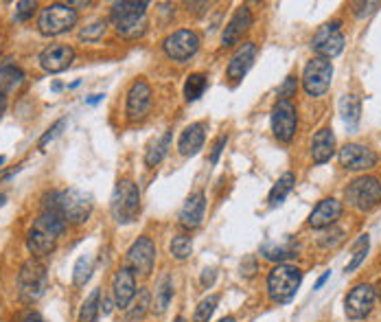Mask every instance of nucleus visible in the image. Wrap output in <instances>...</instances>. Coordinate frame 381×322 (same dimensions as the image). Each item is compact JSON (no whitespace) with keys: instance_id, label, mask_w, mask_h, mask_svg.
Returning <instances> with one entry per match:
<instances>
[{"instance_id":"4","label":"nucleus","mask_w":381,"mask_h":322,"mask_svg":"<svg viewBox=\"0 0 381 322\" xmlns=\"http://www.w3.org/2000/svg\"><path fill=\"white\" fill-rule=\"evenodd\" d=\"M46 287H48V274H46L44 263L38 261V259H28L20 268V274H18L20 301L26 303V305L38 303L44 296Z\"/></svg>"},{"instance_id":"9","label":"nucleus","mask_w":381,"mask_h":322,"mask_svg":"<svg viewBox=\"0 0 381 322\" xmlns=\"http://www.w3.org/2000/svg\"><path fill=\"white\" fill-rule=\"evenodd\" d=\"M333 79V66L329 60H322V57H313V60L305 66L303 73V85L305 93L309 97H322L331 85Z\"/></svg>"},{"instance_id":"10","label":"nucleus","mask_w":381,"mask_h":322,"mask_svg":"<svg viewBox=\"0 0 381 322\" xmlns=\"http://www.w3.org/2000/svg\"><path fill=\"white\" fill-rule=\"evenodd\" d=\"M311 48L318 53V57L322 60H331V57L340 55L344 51V33H342V24L335 22H327L322 24L313 40H311Z\"/></svg>"},{"instance_id":"17","label":"nucleus","mask_w":381,"mask_h":322,"mask_svg":"<svg viewBox=\"0 0 381 322\" xmlns=\"http://www.w3.org/2000/svg\"><path fill=\"white\" fill-rule=\"evenodd\" d=\"M75 51L68 44H51L40 53V66L46 73H62L73 64Z\"/></svg>"},{"instance_id":"42","label":"nucleus","mask_w":381,"mask_h":322,"mask_svg":"<svg viewBox=\"0 0 381 322\" xmlns=\"http://www.w3.org/2000/svg\"><path fill=\"white\" fill-rule=\"evenodd\" d=\"M64 125H66V121H57L53 128H48V130H46V134L40 138V150H42V147H46V142H48V140H53L57 134H60V130H62Z\"/></svg>"},{"instance_id":"53","label":"nucleus","mask_w":381,"mask_h":322,"mask_svg":"<svg viewBox=\"0 0 381 322\" xmlns=\"http://www.w3.org/2000/svg\"><path fill=\"white\" fill-rule=\"evenodd\" d=\"M175 322H187V320H184V318H178V320H175Z\"/></svg>"},{"instance_id":"32","label":"nucleus","mask_w":381,"mask_h":322,"mask_svg":"<svg viewBox=\"0 0 381 322\" xmlns=\"http://www.w3.org/2000/svg\"><path fill=\"white\" fill-rule=\"evenodd\" d=\"M150 307H152V294H150V289H140L138 296H136L134 303H132V307H127V309H130V311H127V320H132V322L142 320L145 313L150 311Z\"/></svg>"},{"instance_id":"46","label":"nucleus","mask_w":381,"mask_h":322,"mask_svg":"<svg viewBox=\"0 0 381 322\" xmlns=\"http://www.w3.org/2000/svg\"><path fill=\"white\" fill-rule=\"evenodd\" d=\"M20 322H44V318H42L38 311H28V313H26Z\"/></svg>"},{"instance_id":"24","label":"nucleus","mask_w":381,"mask_h":322,"mask_svg":"<svg viewBox=\"0 0 381 322\" xmlns=\"http://www.w3.org/2000/svg\"><path fill=\"white\" fill-rule=\"evenodd\" d=\"M204 140H207V125L204 123H193L189 125L178 140V150L182 156H195L202 147H204Z\"/></svg>"},{"instance_id":"39","label":"nucleus","mask_w":381,"mask_h":322,"mask_svg":"<svg viewBox=\"0 0 381 322\" xmlns=\"http://www.w3.org/2000/svg\"><path fill=\"white\" fill-rule=\"evenodd\" d=\"M36 7L38 5L33 3V0H22V3L16 5V20L18 22H26L28 18L36 14Z\"/></svg>"},{"instance_id":"52","label":"nucleus","mask_w":381,"mask_h":322,"mask_svg":"<svg viewBox=\"0 0 381 322\" xmlns=\"http://www.w3.org/2000/svg\"><path fill=\"white\" fill-rule=\"evenodd\" d=\"M5 199H7V197H5L3 193H0V207H3V204H5Z\"/></svg>"},{"instance_id":"38","label":"nucleus","mask_w":381,"mask_h":322,"mask_svg":"<svg viewBox=\"0 0 381 322\" xmlns=\"http://www.w3.org/2000/svg\"><path fill=\"white\" fill-rule=\"evenodd\" d=\"M105 26H108L105 20H95V22H90L88 26L81 28L79 38L85 40V42H99L103 38V33H105Z\"/></svg>"},{"instance_id":"3","label":"nucleus","mask_w":381,"mask_h":322,"mask_svg":"<svg viewBox=\"0 0 381 322\" xmlns=\"http://www.w3.org/2000/svg\"><path fill=\"white\" fill-rule=\"evenodd\" d=\"M110 20L121 36L140 38L147 28V3H114Z\"/></svg>"},{"instance_id":"26","label":"nucleus","mask_w":381,"mask_h":322,"mask_svg":"<svg viewBox=\"0 0 381 322\" xmlns=\"http://www.w3.org/2000/svg\"><path fill=\"white\" fill-rule=\"evenodd\" d=\"M171 145V132H162L160 136L152 138L147 145V152H145V165L147 167H158L162 162V158L167 156V150Z\"/></svg>"},{"instance_id":"48","label":"nucleus","mask_w":381,"mask_h":322,"mask_svg":"<svg viewBox=\"0 0 381 322\" xmlns=\"http://www.w3.org/2000/svg\"><path fill=\"white\" fill-rule=\"evenodd\" d=\"M5 108H7V97H5L3 93H0V116H3Z\"/></svg>"},{"instance_id":"43","label":"nucleus","mask_w":381,"mask_h":322,"mask_svg":"<svg viewBox=\"0 0 381 322\" xmlns=\"http://www.w3.org/2000/svg\"><path fill=\"white\" fill-rule=\"evenodd\" d=\"M226 142H228V136L226 134H221L217 140H215V145H213V152H211V165H215L217 160H219V156H221V152H224V147H226Z\"/></svg>"},{"instance_id":"23","label":"nucleus","mask_w":381,"mask_h":322,"mask_svg":"<svg viewBox=\"0 0 381 322\" xmlns=\"http://www.w3.org/2000/svg\"><path fill=\"white\" fill-rule=\"evenodd\" d=\"M298 252H301V246H298V242H294L291 237H285L281 242H266L261 246V254L266 256L268 261L278 263V266L287 259L298 256Z\"/></svg>"},{"instance_id":"13","label":"nucleus","mask_w":381,"mask_h":322,"mask_svg":"<svg viewBox=\"0 0 381 322\" xmlns=\"http://www.w3.org/2000/svg\"><path fill=\"white\" fill-rule=\"evenodd\" d=\"M162 46H165V53L171 57L173 62H187L197 53L199 38H197L195 31H191V28H180V31L171 33L165 40Z\"/></svg>"},{"instance_id":"15","label":"nucleus","mask_w":381,"mask_h":322,"mask_svg":"<svg viewBox=\"0 0 381 322\" xmlns=\"http://www.w3.org/2000/svg\"><path fill=\"white\" fill-rule=\"evenodd\" d=\"M375 289L366 283L355 285L353 289L348 291V296L344 301V311L350 320H362L366 318L372 307H375Z\"/></svg>"},{"instance_id":"7","label":"nucleus","mask_w":381,"mask_h":322,"mask_svg":"<svg viewBox=\"0 0 381 322\" xmlns=\"http://www.w3.org/2000/svg\"><path fill=\"white\" fill-rule=\"evenodd\" d=\"M346 202L357 211H370L381 202V180L375 175H362L355 178L344 191Z\"/></svg>"},{"instance_id":"16","label":"nucleus","mask_w":381,"mask_h":322,"mask_svg":"<svg viewBox=\"0 0 381 322\" xmlns=\"http://www.w3.org/2000/svg\"><path fill=\"white\" fill-rule=\"evenodd\" d=\"M150 108H152V88L147 81L138 79V81H134V85L127 93L125 114L132 121H140V119H145V114L150 112Z\"/></svg>"},{"instance_id":"40","label":"nucleus","mask_w":381,"mask_h":322,"mask_svg":"<svg viewBox=\"0 0 381 322\" xmlns=\"http://www.w3.org/2000/svg\"><path fill=\"white\" fill-rule=\"evenodd\" d=\"M296 88H298L296 77H294V75H289V77L285 79V83L278 88V97H281V101H283V99H287V101H289V97L296 93Z\"/></svg>"},{"instance_id":"22","label":"nucleus","mask_w":381,"mask_h":322,"mask_svg":"<svg viewBox=\"0 0 381 322\" xmlns=\"http://www.w3.org/2000/svg\"><path fill=\"white\" fill-rule=\"evenodd\" d=\"M254 57H256V44L254 42H246L237 53L232 55V60L228 64V79L241 81L246 77V73L252 68Z\"/></svg>"},{"instance_id":"2","label":"nucleus","mask_w":381,"mask_h":322,"mask_svg":"<svg viewBox=\"0 0 381 322\" xmlns=\"http://www.w3.org/2000/svg\"><path fill=\"white\" fill-rule=\"evenodd\" d=\"M66 222L60 213L42 209L40 217L33 222L31 230H28L26 235V248L33 256H46L55 250L57 239L64 235L66 230Z\"/></svg>"},{"instance_id":"1","label":"nucleus","mask_w":381,"mask_h":322,"mask_svg":"<svg viewBox=\"0 0 381 322\" xmlns=\"http://www.w3.org/2000/svg\"><path fill=\"white\" fill-rule=\"evenodd\" d=\"M93 195L85 193L81 189H64V191H53L44 197V207L42 209H48V211H55L64 217L66 224H83L88 222L93 213Z\"/></svg>"},{"instance_id":"19","label":"nucleus","mask_w":381,"mask_h":322,"mask_svg":"<svg viewBox=\"0 0 381 322\" xmlns=\"http://www.w3.org/2000/svg\"><path fill=\"white\" fill-rule=\"evenodd\" d=\"M250 26H252V11L248 7H239L224 28V36H221L224 46L239 44L244 40V36L250 31Z\"/></svg>"},{"instance_id":"6","label":"nucleus","mask_w":381,"mask_h":322,"mask_svg":"<svg viewBox=\"0 0 381 322\" xmlns=\"http://www.w3.org/2000/svg\"><path fill=\"white\" fill-rule=\"evenodd\" d=\"M110 211H112V217L119 224H132L138 219L140 193L132 180H119V185L114 187V193L110 199Z\"/></svg>"},{"instance_id":"31","label":"nucleus","mask_w":381,"mask_h":322,"mask_svg":"<svg viewBox=\"0 0 381 322\" xmlns=\"http://www.w3.org/2000/svg\"><path fill=\"white\" fill-rule=\"evenodd\" d=\"M101 311V289H93V294L88 296L79 311V322H97V316Z\"/></svg>"},{"instance_id":"30","label":"nucleus","mask_w":381,"mask_h":322,"mask_svg":"<svg viewBox=\"0 0 381 322\" xmlns=\"http://www.w3.org/2000/svg\"><path fill=\"white\" fill-rule=\"evenodd\" d=\"M171 298H173V281H171V276H162L156 285V301H154L156 313H165Z\"/></svg>"},{"instance_id":"5","label":"nucleus","mask_w":381,"mask_h":322,"mask_svg":"<svg viewBox=\"0 0 381 322\" xmlns=\"http://www.w3.org/2000/svg\"><path fill=\"white\" fill-rule=\"evenodd\" d=\"M301 283H303V272L294 266L281 263V266H276L268 276V294L274 303L287 305L296 296Z\"/></svg>"},{"instance_id":"21","label":"nucleus","mask_w":381,"mask_h":322,"mask_svg":"<svg viewBox=\"0 0 381 322\" xmlns=\"http://www.w3.org/2000/svg\"><path fill=\"white\" fill-rule=\"evenodd\" d=\"M204 211H207V195H204V191L191 193L180 211V224L189 230L197 228L204 219Z\"/></svg>"},{"instance_id":"47","label":"nucleus","mask_w":381,"mask_h":322,"mask_svg":"<svg viewBox=\"0 0 381 322\" xmlns=\"http://www.w3.org/2000/svg\"><path fill=\"white\" fill-rule=\"evenodd\" d=\"M329 276H331V272H325V274H322V276L318 279V283H315V289H320L322 285H325V283L329 281Z\"/></svg>"},{"instance_id":"33","label":"nucleus","mask_w":381,"mask_h":322,"mask_svg":"<svg viewBox=\"0 0 381 322\" xmlns=\"http://www.w3.org/2000/svg\"><path fill=\"white\" fill-rule=\"evenodd\" d=\"M93 266H95V261H93L90 254H83V256L77 259L75 270H73V283H75L77 287H83L88 281H90V276H93Z\"/></svg>"},{"instance_id":"14","label":"nucleus","mask_w":381,"mask_h":322,"mask_svg":"<svg viewBox=\"0 0 381 322\" xmlns=\"http://www.w3.org/2000/svg\"><path fill=\"white\" fill-rule=\"evenodd\" d=\"M338 158H340V165L348 171H368L379 160V156L370 147L360 142H346L340 150Z\"/></svg>"},{"instance_id":"44","label":"nucleus","mask_w":381,"mask_h":322,"mask_svg":"<svg viewBox=\"0 0 381 322\" xmlns=\"http://www.w3.org/2000/svg\"><path fill=\"white\" fill-rule=\"evenodd\" d=\"M350 7H353V11H355L357 16H364V14H370V11H375L377 7H381V3H353Z\"/></svg>"},{"instance_id":"8","label":"nucleus","mask_w":381,"mask_h":322,"mask_svg":"<svg viewBox=\"0 0 381 322\" xmlns=\"http://www.w3.org/2000/svg\"><path fill=\"white\" fill-rule=\"evenodd\" d=\"M75 24H77V11L71 5H62V3L46 5L38 16L40 33H44V36L66 33Z\"/></svg>"},{"instance_id":"54","label":"nucleus","mask_w":381,"mask_h":322,"mask_svg":"<svg viewBox=\"0 0 381 322\" xmlns=\"http://www.w3.org/2000/svg\"><path fill=\"white\" fill-rule=\"evenodd\" d=\"M3 162H5V158H3V156H0V165H3Z\"/></svg>"},{"instance_id":"35","label":"nucleus","mask_w":381,"mask_h":322,"mask_svg":"<svg viewBox=\"0 0 381 322\" xmlns=\"http://www.w3.org/2000/svg\"><path fill=\"white\" fill-rule=\"evenodd\" d=\"M368 248H370V239H368V235H362V237L355 242V246H353V256H350V261L346 263L344 272H355V270L362 266V261L366 259Z\"/></svg>"},{"instance_id":"29","label":"nucleus","mask_w":381,"mask_h":322,"mask_svg":"<svg viewBox=\"0 0 381 322\" xmlns=\"http://www.w3.org/2000/svg\"><path fill=\"white\" fill-rule=\"evenodd\" d=\"M22 81H24V73L20 68H16L11 64L0 68V93H3V95L16 90V88H20Z\"/></svg>"},{"instance_id":"28","label":"nucleus","mask_w":381,"mask_h":322,"mask_svg":"<svg viewBox=\"0 0 381 322\" xmlns=\"http://www.w3.org/2000/svg\"><path fill=\"white\" fill-rule=\"evenodd\" d=\"M294 185H296V175L294 173H283L281 178H278V182L272 187V191H270V204L272 207H278V204H283L285 202V197L291 193V189H294Z\"/></svg>"},{"instance_id":"36","label":"nucleus","mask_w":381,"mask_h":322,"mask_svg":"<svg viewBox=\"0 0 381 322\" xmlns=\"http://www.w3.org/2000/svg\"><path fill=\"white\" fill-rule=\"evenodd\" d=\"M217 303H219V296H217V294H213V296H209V298H204V301L197 305L195 313H193V322H209L211 316H213L215 309H217Z\"/></svg>"},{"instance_id":"20","label":"nucleus","mask_w":381,"mask_h":322,"mask_svg":"<svg viewBox=\"0 0 381 322\" xmlns=\"http://www.w3.org/2000/svg\"><path fill=\"white\" fill-rule=\"evenodd\" d=\"M342 202H338L335 197H327L318 202V207L311 211L309 215V226L311 228H327V226H333L340 217H342Z\"/></svg>"},{"instance_id":"34","label":"nucleus","mask_w":381,"mask_h":322,"mask_svg":"<svg viewBox=\"0 0 381 322\" xmlns=\"http://www.w3.org/2000/svg\"><path fill=\"white\" fill-rule=\"evenodd\" d=\"M207 85H209L207 75H202V73L189 75V79L184 83V97H187V101H197L204 95V90H207Z\"/></svg>"},{"instance_id":"11","label":"nucleus","mask_w":381,"mask_h":322,"mask_svg":"<svg viewBox=\"0 0 381 322\" xmlns=\"http://www.w3.org/2000/svg\"><path fill=\"white\" fill-rule=\"evenodd\" d=\"M156 263V246L150 237H138L132 248L127 250V268L134 274H140L142 279H147L154 272Z\"/></svg>"},{"instance_id":"49","label":"nucleus","mask_w":381,"mask_h":322,"mask_svg":"<svg viewBox=\"0 0 381 322\" xmlns=\"http://www.w3.org/2000/svg\"><path fill=\"white\" fill-rule=\"evenodd\" d=\"M103 99V95H93L90 99H85V103H90V105H95V103H99Z\"/></svg>"},{"instance_id":"50","label":"nucleus","mask_w":381,"mask_h":322,"mask_svg":"<svg viewBox=\"0 0 381 322\" xmlns=\"http://www.w3.org/2000/svg\"><path fill=\"white\" fill-rule=\"evenodd\" d=\"M62 90V83H53V93H60Z\"/></svg>"},{"instance_id":"18","label":"nucleus","mask_w":381,"mask_h":322,"mask_svg":"<svg viewBox=\"0 0 381 322\" xmlns=\"http://www.w3.org/2000/svg\"><path fill=\"white\" fill-rule=\"evenodd\" d=\"M112 291H114L116 307H121V309H127L130 303L136 298V274L127 266L119 268V272L114 274Z\"/></svg>"},{"instance_id":"37","label":"nucleus","mask_w":381,"mask_h":322,"mask_svg":"<svg viewBox=\"0 0 381 322\" xmlns=\"http://www.w3.org/2000/svg\"><path fill=\"white\" fill-rule=\"evenodd\" d=\"M191 252H193V244H191V239L187 235H175L171 239V254L178 259V261L189 259Z\"/></svg>"},{"instance_id":"45","label":"nucleus","mask_w":381,"mask_h":322,"mask_svg":"<svg viewBox=\"0 0 381 322\" xmlns=\"http://www.w3.org/2000/svg\"><path fill=\"white\" fill-rule=\"evenodd\" d=\"M215 268H211V270H204V274H202V285L204 287H211L213 283H215Z\"/></svg>"},{"instance_id":"25","label":"nucleus","mask_w":381,"mask_h":322,"mask_svg":"<svg viewBox=\"0 0 381 322\" xmlns=\"http://www.w3.org/2000/svg\"><path fill=\"white\" fill-rule=\"evenodd\" d=\"M333 154H335V134H333V130H329V128L320 130V132L313 136V142H311L313 162H315V165H325V162L331 160Z\"/></svg>"},{"instance_id":"27","label":"nucleus","mask_w":381,"mask_h":322,"mask_svg":"<svg viewBox=\"0 0 381 322\" xmlns=\"http://www.w3.org/2000/svg\"><path fill=\"white\" fill-rule=\"evenodd\" d=\"M340 114L348 128H355L362 114V101L355 95H344L340 99Z\"/></svg>"},{"instance_id":"51","label":"nucleus","mask_w":381,"mask_h":322,"mask_svg":"<svg viewBox=\"0 0 381 322\" xmlns=\"http://www.w3.org/2000/svg\"><path fill=\"white\" fill-rule=\"evenodd\" d=\"M219 322H234V318H232V316H228V318H221Z\"/></svg>"},{"instance_id":"12","label":"nucleus","mask_w":381,"mask_h":322,"mask_svg":"<svg viewBox=\"0 0 381 322\" xmlns=\"http://www.w3.org/2000/svg\"><path fill=\"white\" fill-rule=\"evenodd\" d=\"M296 128H298V112L296 105L283 99L274 105L272 110V132L281 142H289L296 136Z\"/></svg>"},{"instance_id":"41","label":"nucleus","mask_w":381,"mask_h":322,"mask_svg":"<svg viewBox=\"0 0 381 322\" xmlns=\"http://www.w3.org/2000/svg\"><path fill=\"white\" fill-rule=\"evenodd\" d=\"M342 235H344V230H340V228H331L329 232H325V235H322V237H325V239H322L320 244L322 246H335L338 242H342Z\"/></svg>"}]
</instances>
